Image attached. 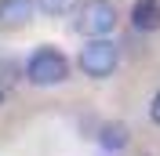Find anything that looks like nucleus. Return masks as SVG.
I'll return each mask as SVG.
<instances>
[{
	"mask_svg": "<svg viewBox=\"0 0 160 156\" xmlns=\"http://www.w3.org/2000/svg\"><path fill=\"white\" fill-rule=\"evenodd\" d=\"M69 76V62H66V55H62L58 47H37L29 55V62H26V80H29L33 87H55V84H62V80Z\"/></svg>",
	"mask_w": 160,
	"mask_h": 156,
	"instance_id": "1",
	"label": "nucleus"
},
{
	"mask_svg": "<svg viewBox=\"0 0 160 156\" xmlns=\"http://www.w3.org/2000/svg\"><path fill=\"white\" fill-rule=\"evenodd\" d=\"M22 76V69L15 66L11 58H0V87H8V84H15V80Z\"/></svg>",
	"mask_w": 160,
	"mask_h": 156,
	"instance_id": "8",
	"label": "nucleus"
},
{
	"mask_svg": "<svg viewBox=\"0 0 160 156\" xmlns=\"http://www.w3.org/2000/svg\"><path fill=\"white\" fill-rule=\"evenodd\" d=\"M77 29L84 37H109L117 29V7L109 0H84L77 7Z\"/></svg>",
	"mask_w": 160,
	"mask_h": 156,
	"instance_id": "3",
	"label": "nucleus"
},
{
	"mask_svg": "<svg viewBox=\"0 0 160 156\" xmlns=\"http://www.w3.org/2000/svg\"><path fill=\"white\" fill-rule=\"evenodd\" d=\"M149 120H153V124H160V91L153 95V102H149Z\"/></svg>",
	"mask_w": 160,
	"mask_h": 156,
	"instance_id": "9",
	"label": "nucleus"
},
{
	"mask_svg": "<svg viewBox=\"0 0 160 156\" xmlns=\"http://www.w3.org/2000/svg\"><path fill=\"white\" fill-rule=\"evenodd\" d=\"M131 22L138 33H157L160 29V0H138L131 7Z\"/></svg>",
	"mask_w": 160,
	"mask_h": 156,
	"instance_id": "5",
	"label": "nucleus"
},
{
	"mask_svg": "<svg viewBox=\"0 0 160 156\" xmlns=\"http://www.w3.org/2000/svg\"><path fill=\"white\" fill-rule=\"evenodd\" d=\"M33 18V0H0V29H18Z\"/></svg>",
	"mask_w": 160,
	"mask_h": 156,
	"instance_id": "4",
	"label": "nucleus"
},
{
	"mask_svg": "<svg viewBox=\"0 0 160 156\" xmlns=\"http://www.w3.org/2000/svg\"><path fill=\"white\" fill-rule=\"evenodd\" d=\"M37 7L48 15V18H62V15H69V11L80 7V0H37Z\"/></svg>",
	"mask_w": 160,
	"mask_h": 156,
	"instance_id": "7",
	"label": "nucleus"
},
{
	"mask_svg": "<svg viewBox=\"0 0 160 156\" xmlns=\"http://www.w3.org/2000/svg\"><path fill=\"white\" fill-rule=\"evenodd\" d=\"M117 62H120V51H117V44L106 40V37H91V44L80 47V69H84V76H91V80L113 76Z\"/></svg>",
	"mask_w": 160,
	"mask_h": 156,
	"instance_id": "2",
	"label": "nucleus"
},
{
	"mask_svg": "<svg viewBox=\"0 0 160 156\" xmlns=\"http://www.w3.org/2000/svg\"><path fill=\"white\" fill-rule=\"evenodd\" d=\"M128 124H106L102 127V134H98V145L106 149V153H120V149L128 145Z\"/></svg>",
	"mask_w": 160,
	"mask_h": 156,
	"instance_id": "6",
	"label": "nucleus"
},
{
	"mask_svg": "<svg viewBox=\"0 0 160 156\" xmlns=\"http://www.w3.org/2000/svg\"><path fill=\"white\" fill-rule=\"evenodd\" d=\"M0 102H4V87H0Z\"/></svg>",
	"mask_w": 160,
	"mask_h": 156,
	"instance_id": "10",
	"label": "nucleus"
}]
</instances>
